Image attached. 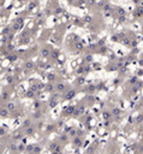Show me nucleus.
I'll return each mask as SVG.
<instances>
[{
    "label": "nucleus",
    "mask_w": 143,
    "mask_h": 154,
    "mask_svg": "<svg viewBox=\"0 0 143 154\" xmlns=\"http://www.w3.org/2000/svg\"><path fill=\"white\" fill-rule=\"evenodd\" d=\"M40 106H41V102H40V101H35V102H34V107H35V108H40Z\"/></svg>",
    "instance_id": "nucleus-27"
},
{
    "label": "nucleus",
    "mask_w": 143,
    "mask_h": 154,
    "mask_svg": "<svg viewBox=\"0 0 143 154\" xmlns=\"http://www.w3.org/2000/svg\"><path fill=\"white\" fill-rule=\"evenodd\" d=\"M55 89H57L58 92H63V90H65V84H64V83H58L57 87H55Z\"/></svg>",
    "instance_id": "nucleus-12"
},
{
    "label": "nucleus",
    "mask_w": 143,
    "mask_h": 154,
    "mask_svg": "<svg viewBox=\"0 0 143 154\" xmlns=\"http://www.w3.org/2000/svg\"><path fill=\"white\" fill-rule=\"evenodd\" d=\"M34 118H35V119L41 118V112H35V113H34Z\"/></svg>",
    "instance_id": "nucleus-25"
},
{
    "label": "nucleus",
    "mask_w": 143,
    "mask_h": 154,
    "mask_svg": "<svg viewBox=\"0 0 143 154\" xmlns=\"http://www.w3.org/2000/svg\"><path fill=\"white\" fill-rule=\"evenodd\" d=\"M58 105V101H57V98H52V100H51V102H50V107H52V108H54L55 106Z\"/></svg>",
    "instance_id": "nucleus-14"
},
{
    "label": "nucleus",
    "mask_w": 143,
    "mask_h": 154,
    "mask_svg": "<svg viewBox=\"0 0 143 154\" xmlns=\"http://www.w3.org/2000/svg\"><path fill=\"white\" fill-rule=\"evenodd\" d=\"M141 122H143V114H139L137 118H136V123H137V124H139Z\"/></svg>",
    "instance_id": "nucleus-24"
},
{
    "label": "nucleus",
    "mask_w": 143,
    "mask_h": 154,
    "mask_svg": "<svg viewBox=\"0 0 143 154\" xmlns=\"http://www.w3.org/2000/svg\"><path fill=\"white\" fill-rule=\"evenodd\" d=\"M25 144H23V143H21V144H18V150L19 152H25Z\"/></svg>",
    "instance_id": "nucleus-21"
},
{
    "label": "nucleus",
    "mask_w": 143,
    "mask_h": 154,
    "mask_svg": "<svg viewBox=\"0 0 143 154\" xmlns=\"http://www.w3.org/2000/svg\"><path fill=\"white\" fill-rule=\"evenodd\" d=\"M33 153H36V154L41 153V146H39V144H35V148H34Z\"/></svg>",
    "instance_id": "nucleus-18"
},
{
    "label": "nucleus",
    "mask_w": 143,
    "mask_h": 154,
    "mask_svg": "<svg viewBox=\"0 0 143 154\" xmlns=\"http://www.w3.org/2000/svg\"><path fill=\"white\" fill-rule=\"evenodd\" d=\"M52 154H61V152H52Z\"/></svg>",
    "instance_id": "nucleus-36"
},
{
    "label": "nucleus",
    "mask_w": 143,
    "mask_h": 154,
    "mask_svg": "<svg viewBox=\"0 0 143 154\" xmlns=\"http://www.w3.org/2000/svg\"><path fill=\"white\" fill-rule=\"evenodd\" d=\"M119 15H124V10H123V9H121V10H119Z\"/></svg>",
    "instance_id": "nucleus-35"
},
{
    "label": "nucleus",
    "mask_w": 143,
    "mask_h": 154,
    "mask_svg": "<svg viewBox=\"0 0 143 154\" xmlns=\"http://www.w3.org/2000/svg\"><path fill=\"white\" fill-rule=\"evenodd\" d=\"M89 154H95V153H89Z\"/></svg>",
    "instance_id": "nucleus-37"
},
{
    "label": "nucleus",
    "mask_w": 143,
    "mask_h": 154,
    "mask_svg": "<svg viewBox=\"0 0 143 154\" xmlns=\"http://www.w3.org/2000/svg\"><path fill=\"white\" fill-rule=\"evenodd\" d=\"M83 112H84V106H79V107L76 108L75 113H73V117H79V116L83 114Z\"/></svg>",
    "instance_id": "nucleus-4"
},
{
    "label": "nucleus",
    "mask_w": 143,
    "mask_h": 154,
    "mask_svg": "<svg viewBox=\"0 0 143 154\" xmlns=\"http://www.w3.org/2000/svg\"><path fill=\"white\" fill-rule=\"evenodd\" d=\"M59 146H60L59 143L53 142V143H51V144H50V149H51V150H52V152H54V150H57V148H58Z\"/></svg>",
    "instance_id": "nucleus-11"
},
{
    "label": "nucleus",
    "mask_w": 143,
    "mask_h": 154,
    "mask_svg": "<svg viewBox=\"0 0 143 154\" xmlns=\"http://www.w3.org/2000/svg\"><path fill=\"white\" fill-rule=\"evenodd\" d=\"M76 108H77V106H75V105H69L65 110V116H73Z\"/></svg>",
    "instance_id": "nucleus-1"
},
{
    "label": "nucleus",
    "mask_w": 143,
    "mask_h": 154,
    "mask_svg": "<svg viewBox=\"0 0 143 154\" xmlns=\"http://www.w3.org/2000/svg\"><path fill=\"white\" fill-rule=\"evenodd\" d=\"M12 138H13V140H17V141H18V140H22L23 134L21 131H15L13 132V135H12Z\"/></svg>",
    "instance_id": "nucleus-6"
},
{
    "label": "nucleus",
    "mask_w": 143,
    "mask_h": 154,
    "mask_svg": "<svg viewBox=\"0 0 143 154\" xmlns=\"http://www.w3.org/2000/svg\"><path fill=\"white\" fill-rule=\"evenodd\" d=\"M25 96L27 98H34L35 96V92H34L33 89H30V90H28L27 93H25Z\"/></svg>",
    "instance_id": "nucleus-15"
},
{
    "label": "nucleus",
    "mask_w": 143,
    "mask_h": 154,
    "mask_svg": "<svg viewBox=\"0 0 143 154\" xmlns=\"http://www.w3.org/2000/svg\"><path fill=\"white\" fill-rule=\"evenodd\" d=\"M137 10H138V11H137V15H138V16L143 15V9H142V7H138Z\"/></svg>",
    "instance_id": "nucleus-29"
},
{
    "label": "nucleus",
    "mask_w": 143,
    "mask_h": 154,
    "mask_svg": "<svg viewBox=\"0 0 143 154\" xmlns=\"http://www.w3.org/2000/svg\"><path fill=\"white\" fill-rule=\"evenodd\" d=\"M83 82H84V78H83V77H81V78L78 80V83H83Z\"/></svg>",
    "instance_id": "nucleus-34"
},
{
    "label": "nucleus",
    "mask_w": 143,
    "mask_h": 154,
    "mask_svg": "<svg viewBox=\"0 0 143 154\" xmlns=\"http://www.w3.org/2000/svg\"><path fill=\"white\" fill-rule=\"evenodd\" d=\"M25 67H27V69H29V70H30V69H33V67H34V63H33V61H25Z\"/></svg>",
    "instance_id": "nucleus-19"
},
{
    "label": "nucleus",
    "mask_w": 143,
    "mask_h": 154,
    "mask_svg": "<svg viewBox=\"0 0 143 154\" xmlns=\"http://www.w3.org/2000/svg\"><path fill=\"white\" fill-rule=\"evenodd\" d=\"M75 95H76V90H70V92H67V93L65 94V99L70 100V99H72Z\"/></svg>",
    "instance_id": "nucleus-8"
},
{
    "label": "nucleus",
    "mask_w": 143,
    "mask_h": 154,
    "mask_svg": "<svg viewBox=\"0 0 143 154\" xmlns=\"http://www.w3.org/2000/svg\"><path fill=\"white\" fill-rule=\"evenodd\" d=\"M34 134H35V128H34L33 125L24 129V135H27V136H33Z\"/></svg>",
    "instance_id": "nucleus-3"
},
{
    "label": "nucleus",
    "mask_w": 143,
    "mask_h": 154,
    "mask_svg": "<svg viewBox=\"0 0 143 154\" xmlns=\"http://www.w3.org/2000/svg\"><path fill=\"white\" fill-rule=\"evenodd\" d=\"M95 86H93V84H91V86H88V88H87V90H88L89 93H93V92H95Z\"/></svg>",
    "instance_id": "nucleus-23"
},
{
    "label": "nucleus",
    "mask_w": 143,
    "mask_h": 154,
    "mask_svg": "<svg viewBox=\"0 0 143 154\" xmlns=\"http://www.w3.org/2000/svg\"><path fill=\"white\" fill-rule=\"evenodd\" d=\"M33 125V122H31V119H25L24 121V123H23V127H24V129L25 128H29Z\"/></svg>",
    "instance_id": "nucleus-13"
},
{
    "label": "nucleus",
    "mask_w": 143,
    "mask_h": 154,
    "mask_svg": "<svg viewBox=\"0 0 143 154\" xmlns=\"http://www.w3.org/2000/svg\"><path fill=\"white\" fill-rule=\"evenodd\" d=\"M6 108L10 112H13V111H16V104L15 102H7L6 104Z\"/></svg>",
    "instance_id": "nucleus-7"
},
{
    "label": "nucleus",
    "mask_w": 143,
    "mask_h": 154,
    "mask_svg": "<svg viewBox=\"0 0 143 154\" xmlns=\"http://www.w3.org/2000/svg\"><path fill=\"white\" fill-rule=\"evenodd\" d=\"M9 114H10V111L7 110L6 107H3L1 108V117L5 118V117H9Z\"/></svg>",
    "instance_id": "nucleus-10"
},
{
    "label": "nucleus",
    "mask_w": 143,
    "mask_h": 154,
    "mask_svg": "<svg viewBox=\"0 0 143 154\" xmlns=\"http://www.w3.org/2000/svg\"><path fill=\"white\" fill-rule=\"evenodd\" d=\"M3 100H5V99H7V93H3V98H1Z\"/></svg>",
    "instance_id": "nucleus-32"
},
{
    "label": "nucleus",
    "mask_w": 143,
    "mask_h": 154,
    "mask_svg": "<svg viewBox=\"0 0 143 154\" xmlns=\"http://www.w3.org/2000/svg\"><path fill=\"white\" fill-rule=\"evenodd\" d=\"M34 148H35V143L27 144V147H25V153H27V154H31L34 152Z\"/></svg>",
    "instance_id": "nucleus-5"
},
{
    "label": "nucleus",
    "mask_w": 143,
    "mask_h": 154,
    "mask_svg": "<svg viewBox=\"0 0 143 154\" xmlns=\"http://www.w3.org/2000/svg\"><path fill=\"white\" fill-rule=\"evenodd\" d=\"M10 149H11V152H17V150H18V144L11 143V144H10Z\"/></svg>",
    "instance_id": "nucleus-17"
},
{
    "label": "nucleus",
    "mask_w": 143,
    "mask_h": 154,
    "mask_svg": "<svg viewBox=\"0 0 143 154\" xmlns=\"http://www.w3.org/2000/svg\"><path fill=\"white\" fill-rule=\"evenodd\" d=\"M111 113H112V116H119L121 113V110L119 108V107H113Z\"/></svg>",
    "instance_id": "nucleus-9"
},
{
    "label": "nucleus",
    "mask_w": 143,
    "mask_h": 154,
    "mask_svg": "<svg viewBox=\"0 0 143 154\" xmlns=\"http://www.w3.org/2000/svg\"><path fill=\"white\" fill-rule=\"evenodd\" d=\"M67 140H69L67 135H61V136H60V141H64V142H66Z\"/></svg>",
    "instance_id": "nucleus-26"
},
{
    "label": "nucleus",
    "mask_w": 143,
    "mask_h": 154,
    "mask_svg": "<svg viewBox=\"0 0 143 154\" xmlns=\"http://www.w3.org/2000/svg\"><path fill=\"white\" fill-rule=\"evenodd\" d=\"M69 135H70L71 137H76V136H77V130H76V129H70V130H69Z\"/></svg>",
    "instance_id": "nucleus-16"
},
{
    "label": "nucleus",
    "mask_w": 143,
    "mask_h": 154,
    "mask_svg": "<svg viewBox=\"0 0 143 154\" xmlns=\"http://www.w3.org/2000/svg\"><path fill=\"white\" fill-rule=\"evenodd\" d=\"M53 86H52V84H48V86H47V90H48V92H52V90H53Z\"/></svg>",
    "instance_id": "nucleus-30"
},
{
    "label": "nucleus",
    "mask_w": 143,
    "mask_h": 154,
    "mask_svg": "<svg viewBox=\"0 0 143 154\" xmlns=\"http://www.w3.org/2000/svg\"><path fill=\"white\" fill-rule=\"evenodd\" d=\"M76 47H77V50H81V48H82V45H81V44H77V45H76Z\"/></svg>",
    "instance_id": "nucleus-33"
},
{
    "label": "nucleus",
    "mask_w": 143,
    "mask_h": 154,
    "mask_svg": "<svg viewBox=\"0 0 143 154\" xmlns=\"http://www.w3.org/2000/svg\"><path fill=\"white\" fill-rule=\"evenodd\" d=\"M91 60H93V57H91L90 54H88L87 57H85V61H88L89 63V61H91Z\"/></svg>",
    "instance_id": "nucleus-28"
},
{
    "label": "nucleus",
    "mask_w": 143,
    "mask_h": 154,
    "mask_svg": "<svg viewBox=\"0 0 143 154\" xmlns=\"http://www.w3.org/2000/svg\"><path fill=\"white\" fill-rule=\"evenodd\" d=\"M41 54L43 55V57H48V55H50V51L47 50V48H44V50H42Z\"/></svg>",
    "instance_id": "nucleus-22"
},
{
    "label": "nucleus",
    "mask_w": 143,
    "mask_h": 154,
    "mask_svg": "<svg viewBox=\"0 0 143 154\" xmlns=\"http://www.w3.org/2000/svg\"><path fill=\"white\" fill-rule=\"evenodd\" d=\"M72 143H73V146L75 147H82L83 146V141L81 140V137L79 136H76V137H73V141H72Z\"/></svg>",
    "instance_id": "nucleus-2"
},
{
    "label": "nucleus",
    "mask_w": 143,
    "mask_h": 154,
    "mask_svg": "<svg viewBox=\"0 0 143 154\" xmlns=\"http://www.w3.org/2000/svg\"><path fill=\"white\" fill-rule=\"evenodd\" d=\"M111 116H112V113H111V112H104V113H102V117H104V119H110Z\"/></svg>",
    "instance_id": "nucleus-20"
},
{
    "label": "nucleus",
    "mask_w": 143,
    "mask_h": 154,
    "mask_svg": "<svg viewBox=\"0 0 143 154\" xmlns=\"http://www.w3.org/2000/svg\"><path fill=\"white\" fill-rule=\"evenodd\" d=\"M54 78H55V76L53 75V73H51V75H48V80H50V81H53Z\"/></svg>",
    "instance_id": "nucleus-31"
}]
</instances>
